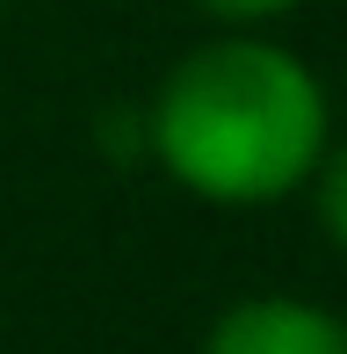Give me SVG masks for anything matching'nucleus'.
<instances>
[{
	"mask_svg": "<svg viewBox=\"0 0 347 354\" xmlns=\"http://www.w3.org/2000/svg\"><path fill=\"white\" fill-rule=\"evenodd\" d=\"M333 145V94L268 29L188 44L145 102V159L210 210H268L311 181Z\"/></svg>",
	"mask_w": 347,
	"mask_h": 354,
	"instance_id": "obj_1",
	"label": "nucleus"
},
{
	"mask_svg": "<svg viewBox=\"0 0 347 354\" xmlns=\"http://www.w3.org/2000/svg\"><path fill=\"white\" fill-rule=\"evenodd\" d=\"M203 354H347V318L297 289H261L210 318Z\"/></svg>",
	"mask_w": 347,
	"mask_h": 354,
	"instance_id": "obj_2",
	"label": "nucleus"
},
{
	"mask_svg": "<svg viewBox=\"0 0 347 354\" xmlns=\"http://www.w3.org/2000/svg\"><path fill=\"white\" fill-rule=\"evenodd\" d=\"M311 210H319V232H326V246L347 261V138L326 145V159L311 167Z\"/></svg>",
	"mask_w": 347,
	"mask_h": 354,
	"instance_id": "obj_3",
	"label": "nucleus"
},
{
	"mask_svg": "<svg viewBox=\"0 0 347 354\" xmlns=\"http://www.w3.org/2000/svg\"><path fill=\"white\" fill-rule=\"evenodd\" d=\"M94 138H102L109 167H131V159H145V102H109L102 116H94Z\"/></svg>",
	"mask_w": 347,
	"mask_h": 354,
	"instance_id": "obj_4",
	"label": "nucleus"
},
{
	"mask_svg": "<svg viewBox=\"0 0 347 354\" xmlns=\"http://www.w3.org/2000/svg\"><path fill=\"white\" fill-rule=\"evenodd\" d=\"M188 8H196L203 22H217V29H275V22H290L297 8H311V0H188Z\"/></svg>",
	"mask_w": 347,
	"mask_h": 354,
	"instance_id": "obj_5",
	"label": "nucleus"
},
{
	"mask_svg": "<svg viewBox=\"0 0 347 354\" xmlns=\"http://www.w3.org/2000/svg\"><path fill=\"white\" fill-rule=\"evenodd\" d=\"M0 15H8V0H0Z\"/></svg>",
	"mask_w": 347,
	"mask_h": 354,
	"instance_id": "obj_6",
	"label": "nucleus"
}]
</instances>
